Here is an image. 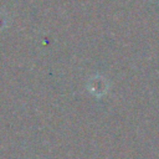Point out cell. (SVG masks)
Returning a JSON list of instances; mask_svg holds the SVG:
<instances>
[{
    "label": "cell",
    "instance_id": "obj_1",
    "mask_svg": "<svg viewBox=\"0 0 159 159\" xmlns=\"http://www.w3.org/2000/svg\"><path fill=\"white\" fill-rule=\"evenodd\" d=\"M6 25H7V15L5 11L0 10V30L6 27Z\"/></svg>",
    "mask_w": 159,
    "mask_h": 159
}]
</instances>
